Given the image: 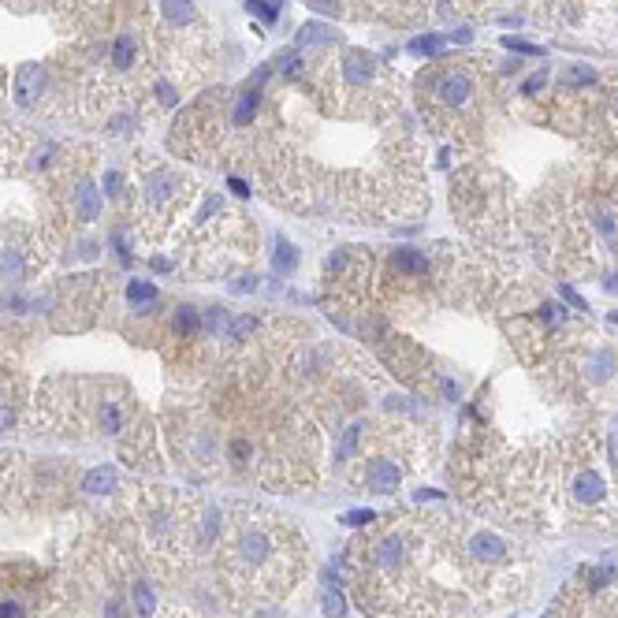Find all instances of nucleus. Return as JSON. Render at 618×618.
Listing matches in <instances>:
<instances>
[{
	"mask_svg": "<svg viewBox=\"0 0 618 618\" xmlns=\"http://www.w3.org/2000/svg\"><path fill=\"white\" fill-rule=\"evenodd\" d=\"M473 97H477V75L470 71L466 64H451V67H440L432 75V89H428V108L432 112H443V116H462L473 108Z\"/></svg>",
	"mask_w": 618,
	"mask_h": 618,
	"instance_id": "f257e3e1",
	"label": "nucleus"
},
{
	"mask_svg": "<svg viewBox=\"0 0 618 618\" xmlns=\"http://www.w3.org/2000/svg\"><path fill=\"white\" fill-rule=\"evenodd\" d=\"M335 75H339V86L343 89L365 94V89H373L380 82V64H376V56L365 53V48H343V56H339V64H335Z\"/></svg>",
	"mask_w": 618,
	"mask_h": 618,
	"instance_id": "f03ea898",
	"label": "nucleus"
},
{
	"mask_svg": "<svg viewBox=\"0 0 618 618\" xmlns=\"http://www.w3.org/2000/svg\"><path fill=\"white\" fill-rule=\"evenodd\" d=\"M145 202L153 205V209H161V205H168L172 197L183 191V179H179L172 168H153V172L145 175Z\"/></svg>",
	"mask_w": 618,
	"mask_h": 618,
	"instance_id": "7ed1b4c3",
	"label": "nucleus"
},
{
	"mask_svg": "<svg viewBox=\"0 0 618 618\" xmlns=\"http://www.w3.org/2000/svg\"><path fill=\"white\" fill-rule=\"evenodd\" d=\"M42 86H45V67H37V64H26V67H19V75H15V101L19 108H30L42 97Z\"/></svg>",
	"mask_w": 618,
	"mask_h": 618,
	"instance_id": "20e7f679",
	"label": "nucleus"
},
{
	"mask_svg": "<svg viewBox=\"0 0 618 618\" xmlns=\"http://www.w3.org/2000/svg\"><path fill=\"white\" fill-rule=\"evenodd\" d=\"M71 209H75V216L78 220H86V224H94L97 216H101V191H97L89 179H78L75 183V191H71Z\"/></svg>",
	"mask_w": 618,
	"mask_h": 618,
	"instance_id": "39448f33",
	"label": "nucleus"
},
{
	"mask_svg": "<svg viewBox=\"0 0 618 618\" xmlns=\"http://www.w3.org/2000/svg\"><path fill=\"white\" fill-rule=\"evenodd\" d=\"M398 481H403V473H398V466L391 462V458H373V462H369L365 484L373 488V492L387 495V492H395V488H398Z\"/></svg>",
	"mask_w": 618,
	"mask_h": 618,
	"instance_id": "423d86ee",
	"label": "nucleus"
},
{
	"mask_svg": "<svg viewBox=\"0 0 618 618\" xmlns=\"http://www.w3.org/2000/svg\"><path fill=\"white\" fill-rule=\"evenodd\" d=\"M161 23L175 30H191L197 23V4L194 0H161Z\"/></svg>",
	"mask_w": 618,
	"mask_h": 618,
	"instance_id": "0eeeda50",
	"label": "nucleus"
},
{
	"mask_svg": "<svg viewBox=\"0 0 618 618\" xmlns=\"http://www.w3.org/2000/svg\"><path fill=\"white\" fill-rule=\"evenodd\" d=\"M26 276V250L19 242H0V280L19 283Z\"/></svg>",
	"mask_w": 618,
	"mask_h": 618,
	"instance_id": "6e6552de",
	"label": "nucleus"
},
{
	"mask_svg": "<svg viewBox=\"0 0 618 618\" xmlns=\"http://www.w3.org/2000/svg\"><path fill=\"white\" fill-rule=\"evenodd\" d=\"M127 403H119V398H105L101 406H97V428H101L105 436H119L127 425Z\"/></svg>",
	"mask_w": 618,
	"mask_h": 618,
	"instance_id": "1a4fd4ad",
	"label": "nucleus"
},
{
	"mask_svg": "<svg viewBox=\"0 0 618 618\" xmlns=\"http://www.w3.org/2000/svg\"><path fill=\"white\" fill-rule=\"evenodd\" d=\"M470 555L477 563H500L506 555V540H503V536H495V533H473Z\"/></svg>",
	"mask_w": 618,
	"mask_h": 618,
	"instance_id": "9d476101",
	"label": "nucleus"
},
{
	"mask_svg": "<svg viewBox=\"0 0 618 618\" xmlns=\"http://www.w3.org/2000/svg\"><path fill=\"white\" fill-rule=\"evenodd\" d=\"M257 108H261V86H246L242 94L235 97V108H231V123L235 127H250L254 123V116H257Z\"/></svg>",
	"mask_w": 618,
	"mask_h": 618,
	"instance_id": "9b49d317",
	"label": "nucleus"
},
{
	"mask_svg": "<svg viewBox=\"0 0 618 618\" xmlns=\"http://www.w3.org/2000/svg\"><path fill=\"white\" fill-rule=\"evenodd\" d=\"M391 265L398 276H425L428 272V257L421 250H410V246H403V250L391 254Z\"/></svg>",
	"mask_w": 618,
	"mask_h": 618,
	"instance_id": "f8f14e48",
	"label": "nucleus"
},
{
	"mask_svg": "<svg viewBox=\"0 0 618 618\" xmlns=\"http://www.w3.org/2000/svg\"><path fill=\"white\" fill-rule=\"evenodd\" d=\"M574 495H577V503H596V500H603V477L596 473V470H581L574 477Z\"/></svg>",
	"mask_w": 618,
	"mask_h": 618,
	"instance_id": "ddd939ff",
	"label": "nucleus"
},
{
	"mask_svg": "<svg viewBox=\"0 0 618 618\" xmlns=\"http://www.w3.org/2000/svg\"><path fill=\"white\" fill-rule=\"evenodd\" d=\"M116 484H119V477H116L112 466H97V470H89L82 477V492L86 495H108Z\"/></svg>",
	"mask_w": 618,
	"mask_h": 618,
	"instance_id": "4468645a",
	"label": "nucleus"
},
{
	"mask_svg": "<svg viewBox=\"0 0 618 618\" xmlns=\"http://www.w3.org/2000/svg\"><path fill=\"white\" fill-rule=\"evenodd\" d=\"M138 60V37L134 34H119L112 42V67L116 71H131Z\"/></svg>",
	"mask_w": 618,
	"mask_h": 618,
	"instance_id": "2eb2a0df",
	"label": "nucleus"
},
{
	"mask_svg": "<svg viewBox=\"0 0 618 618\" xmlns=\"http://www.w3.org/2000/svg\"><path fill=\"white\" fill-rule=\"evenodd\" d=\"M172 332L179 339H194L197 332H202V313H197L194 306H179L175 317H172Z\"/></svg>",
	"mask_w": 618,
	"mask_h": 618,
	"instance_id": "dca6fc26",
	"label": "nucleus"
},
{
	"mask_svg": "<svg viewBox=\"0 0 618 618\" xmlns=\"http://www.w3.org/2000/svg\"><path fill=\"white\" fill-rule=\"evenodd\" d=\"M335 42H343L339 30L324 26V23H306L298 30V45H335Z\"/></svg>",
	"mask_w": 618,
	"mask_h": 618,
	"instance_id": "f3484780",
	"label": "nucleus"
},
{
	"mask_svg": "<svg viewBox=\"0 0 618 618\" xmlns=\"http://www.w3.org/2000/svg\"><path fill=\"white\" fill-rule=\"evenodd\" d=\"M272 268L280 276H291L298 268V250L294 242H287V238H276V254H272Z\"/></svg>",
	"mask_w": 618,
	"mask_h": 618,
	"instance_id": "a211bd4d",
	"label": "nucleus"
},
{
	"mask_svg": "<svg viewBox=\"0 0 618 618\" xmlns=\"http://www.w3.org/2000/svg\"><path fill=\"white\" fill-rule=\"evenodd\" d=\"M157 298H161V291H157L153 283H145V280H131V283H127V302L138 306V309H149Z\"/></svg>",
	"mask_w": 618,
	"mask_h": 618,
	"instance_id": "6ab92c4d",
	"label": "nucleus"
},
{
	"mask_svg": "<svg viewBox=\"0 0 618 618\" xmlns=\"http://www.w3.org/2000/svg\"><path fill=\"white\" fill-rule=\"evenodd\" d=\"M362 428H365V421H354V425H346V428H343V436H339V447H335V458H339V462L354 458L357 440H362Z\"/></svg>",
	"mask_w": 618,
	"mask_h": 618,
	"instance_id": "aec40b11",
	"label": "nucleus"
},
{
	"mask_svg": "<svg viewBox=\"0 0 618 618\" xmlns=\"http://www.w3.org/2000/svg\"><path fill=\"white\" fill-rule=\"evenodd\" d=\"M134 607H138V615H142V618H149L157 611V596H153V589H149L145 581L134 585Z\"/></svg>",
	"mask_w": 618,
	"mask_h": 618,
	"instance_id": "412c9836",
	"label": "nucleus"
},
{
	"mask_svg": "<svg viewBox=\"0 0 618 618\" xmlns=\"http://www.w3.org/2000/svg\"><path fill=\"white\" fill-rule=\"evenodd\" d=\"M321 607H324V618H343L346 615V600H343V592H335V589H324Z\"/></svg>",
	"mask_w": 618,
	"mask_h": 618,
	"instance_id": "4be33fe9",
	"label": "nucleus"
},
{
	"mask_svg": "<svg viewBox=\"0 0 618 618\" xmlns=\"http://www.w3.org/2000/svg\"><path fill=\"white\" fill-rule=\"evenodd\" d=\"M254 328H257V317H235V321L227 324V339H235V343H238V339H246Z\"/></svg>",
	"mask_w": 618,
	"mask_h": 618,
	"instance_id": "5701e85b",
	"label": "nucleus"
},
{
	"mask_svg": "<svg viewBox=\"0 0 618 618\" xmlns=\"http://www.w3.org/2000/svg\"><path fill=\"white\" fill-rule=\"evenodd\" d=\"M227 324H231V313H227L224 306H213V309H209L205 332H213V335H216V332H220V328H227Z\"/></svg>",
	"mask_w": 618,
	"mask_h": 618,
	"instance_id": "b1692460",
	"label": "nucleus"
},
{
	"mask_svg": "<svg viewBox=\"0 0 618 618\" xmlns=\"http://www.w3.org/2000/svg\"><path fill=\"white\" fill-rule=\"evenodd\" d=\"M280 71H283L287 78H298V75L306 71L302 56H298V53H283V56H280Z\"/></svg>",
	"mask_w": 618,
	"mask_h": 618,
	"instance_id": "393cba45",
	"label": "nucleus"
},
{
	"mask_svg": "<svg viewBox=\"0 0 618 618\" xmlns=\"http://www.w3.org/2000/svg\"><path fill=\"white\" fill-rule=\"evenodd\" d=\"M246 12L257 15L261 23H272V19H276V4H265V0H246Z\"/></svg>",
	"mask_w": 618,
	"mask_h": 618,
	"instance_id": "a878e982",
	"label": "nucleus"
},
{
	"mask_svg": "<svg viewBox=\"0 0 618 618\" xmlns=\"http://www.w3.org/2000/svg\"><path fill=\"white\" fill-rule=\"evenodd\" d=\"M12 428H15V406L0 403V432H12Z\"/></svg>",
	"mask_w": 618,
	"mask_h": 618,
	"instance_id": "bb28decb",
	"label": "nucleus"
},
{
	"mask_svg": "<svg viewBox=\"0 0 618 618\" xmlns=\"http://www.w3.org/2000/svg\"><path fill=\"white\" fill-rule=\"evenodd\" d=\"M119 186H123V175H119V172H105V194L108 197H119Z\"/></svg>",
	"mask_w": 618,
	"mask_h": 618,
	"instance_id": "cd10ccee",
	"label": "nucleus"
},
{
	"mask_svg": "<svg viewBox=\"0 0 618 618\" xmlns=\"http://www.w3.org/2000/svg\"><path fill=\"white\" fill-rule=\"evenodd\" d=\"M373 511H351V514H343V525H369L373 522Z\"/></svg>",
	"mask_w": 618,
	"mask_h": 618,
	"instance_id": "c85d7f7f",
	"label": "nucleus"
},
{
	"mask_svg": "<svg viewBox=\"0 0 618 618\" xmlns=\"http://www.w3.org/2000/svg\"><path fill=\"white\" fill-rule=\"evenodd\" d=\"M540 317H544V324H559L563 321V306L547 302V306H540Z\"/></svg>",
	"mask_w": 618,
	"mask_h": 618,
	"instance_id": "c756f323",
	"label": "nucleus"
},
{
	"mask_svg": "<svg viewBox=\"0 0 618 618\" xmlns=\"http://www.w3.org/2000/svg\"><path fill=\"white\" fill-rule=\"evenodd\" d=\"M231 291L235 294H246V291H257V276L250 272V276H238V280L231 283Z\"/></svg>",
	"mask_w": 618,
	"mask_h": 618,
	"instance_id": "7c9ffc66",
	"label": "nucleus"
},
{
	"mask_svg": "<svg viewBox=\"0 0 618 618\" xmlns=\"http://www.w3.org/2000/svg\"><path fill=\"white\" fill-rule=\"evenodd\" d=\"M414 53H440V37H417Z\"/></svg>",
	"mask_w": 618,
	"mask_h": 618,
	"instance_id": "2f4dec72",
	"label": "nucleus"
},
{
	"mask_svg": "<svg viewBox=\"0 0 618 618\" xmlns=\"http://www.w3.org/2000/svg\"><path fill=\"white\" fill-rule=\"evenodd\" d=\"M157 97H161V105H164V108H172V105H175V89L168 86V82H157Z\"/></svg>",
	"mask_w": 618,
	"mask_h": 618,
	"instance_id": "473e14b6",
	"label": "nucleus"
},
{
	"mask_svg": "<svg viewBox=\"0 0 618 618\" xmlns=\"http://www.w3.org/2000/svg\"><path fill=\"white\" fill-rule=\"evenodd\" d=\"M246 451H250V443H246V440H235V443H231V458H235L238 466L246 462Z\"/></svg>",
	"mask_w": 618,
	"mask_h": 618,
	"instance_id": "72a5a7b5",
	"label": "nucleus"
},
{
	"mask_svg": "<svg viewBox=\"0 0 618 618\" xmlns=\"http://www.w3.org/2000/svg\"><path fill=\"white\" fill-rule=\"evenodd\" d=\"M0 618H23V607L12 603V600H8V603H0Z\"/></svg>",
	"mask_w": 618,
	"mask_h": 618,
	"instance_id": "f704fd0d",
	"label": "nucleus"
},
{
	"mask_svg": "<svg viewBox=\"0 0 618 618\" xmlns=\"http://www.w3.org/2000/svg\"><path fill=\"white\" fill-rule=\"evenodd\" d=\"M544 82H547V71H544V75H536V78H529V82H525V94L533 97V94H536V89H540Z\"/></svg>",
	"mask_w": 618,
	"mask_h": 618,
	"instance_id": "c9c22d12",
	"label": "nucleus"
},
{
	"mask_svg": "<svg viewBox=\"0 0 618 618\" xmlns=\"http://www.w3.org/2000/svg\"><path fill=\"white\" fill-rule=\"evenodd\" d=\"M231 191H235V194H242V197L250 194V191H246V183H242V179H231Z\"/></svg>",
	"mask_w": 618,
	"mask_h": 618,
	"instance_id": "e433bc0d",
	"label": "nucleus"
},
{
	"mask_svg": "<svg viewBox=\"0 0 618 618\" xmlns=\"http://www.w3.org/2000/svg\"><path fill=\"white\" fill-rule=\"evenodd\" d=\"M153 268H157V272H168V268H172V261H164V257H153Z\"/></svg>",
	"mask_w": 618,
	"mask_h": 618,
	"instance_id": "4c0bfd02",
	"label": "nucleus"
},
{
	"mask_svg": "<svg viewBox=\"0 0 618 618\" xmlns=\"http://www.w3.org/2000/svg\"><path fill=\"white\" fill-rule=\"evenodd\" d=\"M470 4H484V0H470Z\"/></svg>",
	"mask_w": 618,
	"mask_h": 618,
	"instance_id": "58836bf2",
	"label": "nucleus"
}]
</instances>
